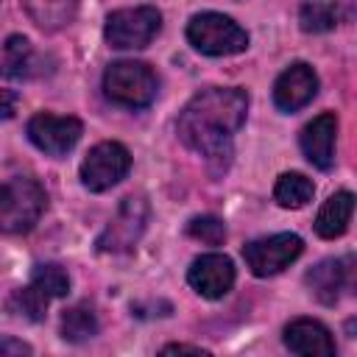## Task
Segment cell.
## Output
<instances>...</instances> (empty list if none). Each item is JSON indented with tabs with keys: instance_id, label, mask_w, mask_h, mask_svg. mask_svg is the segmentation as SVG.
<instances>
[{
	"instance_id": "cell-7",
	"label": "cell",
	"mask_w": 357,
	"mask_h": 357,
	"mask_svg": "<svg viewBox=\"0 0 357 357\" xmlns=\"http://www.w3.org/2000/svg\"><path fill=\"white\" fill-rule=\"evenodd\" d=\"M304 251V243L298 234L293 231H279V234H271V237H259V240H251L245 248H243V259L248 265V271L259 279L265 276H276L282 273L290 262L298 259V254Z\"/></svg>"
},
{
	"instance_id": "cell-3",
	"label": "cell",
	"mask_w": 357,
	"mask_h": 357,
	"mask_svg": "<svg viewBox=\"0 0 357 357\" xmlns=\"http://www.w3.org/2000/svg\"><path fill=\"white\" fill-rule=\"evenodd\" d=\"M187 42L204 56H234L248 47V33L231 17L204 11L187 22Z\"/></svg>"
},
{
	"instance_id": "cell-10",
	"label": "cell",
	"mask_w": 357,
	"mask_h": 357,
	"mask_svg": "<svg viewBox=\"0 0 357 357\" xmlns=\"http://www.w3.org/2000/svg\"><path fill=\"white\" fill-rule=\"evenodd\" d=\"M234 262L226 254H201L187 271L190 287L204 298H223L234 287Z\"/></svg>"
},
{
	"instance_id": "cell-23",
	"label": "cell",
	"mask_w": 357,
	"mask_h": 357,
	"mask_svg": "<svg viewBox=\"0 0 357 357\" xmlns=\"http://www.w3.org/2000/svg\"><path fill=\"white\" fill-rule=\"evenodd\" d=\"M190 237L206 243V245H220L226 240V223L215 215H201V218H192L190 226H187Z\"/></svg>"
},
{
	"instance_id": "cell-4",
	"label": "cell",
	"mask_w": 357,
	"mask_h": 357,
	"mask_svg": "<svg viewBox=\"0 0 357 357\" xmlns=\"http://www.w3.org/2000/svg\"><path fill=\"white\" fill-rule=\"evenodd\" d=\"M156 89H159L156 73L142 61H114L103 73V92L117 106L142 109L153 103Z\"/></svg>"
},
{
	"instance_id": "cell-20",
	"label": "cell",
	"mask_w": 357,
	"mask_h": 357,
	"mask_svg": "<svg viewBox=\"0 0 357 357\" xmlns=\"http://www.w3.org/2000/svg\"><path fill=\"white\" fill-rule=\"evenodd\" d=\"M298 22H301V31H307V33H324L340 22V11L329 0H312V3L301 6Z\"/></svg>"
},
{
	"instance_id": "cell-21",
	"label": "cell",
	"mask_w": 357,
	"mask_h": 357,
	"mask_svg": "<svg viewBox=\"0 0 357 357\" xmlns=\"http://www.w3.org/2000/svg\"><path fill=\"white\" fill-rule=\"evenodd\" d=\"M47 304H50V298L36 284H28V287L14 290V296L8 298V310L14 315L28 318V321H42L47 315Z\"/></svg>"
},
{
	"instance_id": "cell-2",
	"label": "cell",
	"mask_w": 357,
	"mask_h": 357,
	"mask_svg": "<svg viewBox=\"0 0 357 357\" xmlns=\"http://www.w3.org/2000/svg\"><path fill=\"white\" fill-rule=\"evenodd\" d=\"M47 206L45 187L31 176H14L0 184V234L31 231Z\"/></svg>"
},
{
	"instance_id": "cell-15",
	"label": "cell",
	"mask_w": 357,
	"mask_h": 357,
	"mask_svg": "<svg viewBox=\"0 0 357 357\" xmlns=\"http://www.w3.org/2000/svg\"><path fill=\"white\" fill-rule=\"evenodd\" d=\"M307 284L321 304H335L346 287V268L340 259H324L307 273Z\"/></svg>"
},
{
	"instance_id": "cell-13",
	"label": "cell",
	"mask_w": 357,
	"mask_h": 357,
	"mask_svg": "<svg viewBox=\"0 0 357 357\" xmlns=\"http://www.w3.org/2000/svg\"><path fill=\"white\" fill-rule=\"evenodd\" d=\"M284 346L301 357H332L335 337L315 318H296L284 326Z\"/></svg>"
},
{
	"instance_id": "cell-22",
	"label": "cell",
	"mask_w": 357,
	"mask_h": 357,
	"mask_svg": "<svg viewBox=\"0 0 357 357\" xmlns=\"http://www.w3.org/2000/svg\"><path fill=\"white\" fill-rule=\"evenodd\" d=\"M31 284H36L47 298H61L70 293V276L61 265H36L31 273Z\"/></svg>"
},
{
	"instance_id": "cell-6",
	"label": "cell",
	"mask_w": 357,
	"mask_h": 357,
	"mask_svg": "<svg viewBox=\"0 0 357 357\" xmlns=\"http://www.w3.org/2000/svg\"><path fill=\"white\" fill-rule=\"evenodd\" d=\"M131 170V153L123 142L106 139L89 148V153L81 162V184L89 192H103L112 190L117 181H123Z\"/></svg>"
},
{
	"instance_id": "cell-16",
	"label": "cell",
	"mask_w": 357,
	"mask_h": 357,
	"mask_svg": "<svg viewBox=\"0 0 357 357\" xmlns=\"http://www.w3.org/2000/svg\"><path fill=\"white\" fill-rule=\"evenodd\" d=\"M22 6L42 31H59L78 14V0H22Z\"/></svg>"
},
{
	"instance_id": "cell-11",
	"label": "cell",
	"mask_w": 357,
	"mask_h": 357,
	"mask_svg": "<svg viewBox=\"0 0 357 357\" xmlns=\"http://www.w3.org/2000/svg\"><path fill=\"white\" fill-rule=\"evenodd\" d=\"M318 92V75L307 61L290 64L273 84V103L279 112H298L304 109Z\"/></svg>"
},
{
	"instance_id": "cell-1",
	"label": "cell",
	"mask_w": 357,
	"mask_h": 357,
	"mask_svg": "<svg viewBox=\"0 0 357 357\" xmlns=\"http://www.w3.org/2000/svg\"><path fill=\"white\" fill-rule=\"evenodd\" d=\"M248 95L237 86H209L187 100L176 120L178 139L206 159L231 153V137L243 128Z\"/></svg>"
},
{
	"instance_id": "cell-9",
	"label": "cell",
	"mask_w": 357,
	"mask_h": 357,
	"mask_svg": "<svg viewBox=\"0 0 357 357\" xmlns=\"http://www.w3.org/2000/svg\"><path fill=\"white\" fill-rule=\"evenodd\" d=\"M84 126L78 117H59V114H47L39 112L28 120V139L47 156H64L67 151L75 148V142L81 139Z\"/></svg>"
},
{
	"instance_id": "cell-25",
	"label": "cell",
	"mask_w": 357,
	"mask_h": 357,
	"mask_svg": "<svg viewBox=\"0 0 357 357\" xmlns=\"http://www.w3.org/2000/svg\"><path fill=\"white\" fill-rule=\"evenodd\" d=\"M17 109V95L8 89H0V120H11Z\"/></svg>"
},
{
	"instance_id": "cell-12",
	"label": "cell",
	"mask_w": 357,
	"mask_h": 357,
	"mask_svg": "<svg viewBox=\"0 0 357 357\" xmlns=\"http://www.w3.org/2000/svg\"><path fill=\"white\" fill-rule=\"evenodd\" d=\"M298 142H301V151H304L310 165H315L318 170H329L335 165V145H337V117H335V112H324V114L312 117L301 128Z\"/></svg>"
},
{
	"instance_id": "cell-5",
	"label": "cell",
	"mask_w": 357,
	"mask_h": 357,
	"mask_svg": "<svg viewBox=\"0 0 357 357\" xmlns=\"http://www.w3.org/2000/svg\"><path fill=\"white\" fill-rule=\"evenodd\" d=\"M162 28V11L156 6H134L117 8L106 17L103 36L117 50H137L151 45V39Z\"/></svg>"
},
{
	"instance_id": "cell-19",
	"label": "cell",
	"mask_w": 357,
	"mask_h": 357,
	"mask_svg": "<svg viewBox=\"0 0 357 357\" xmlns=\"http://www.w3.org/2000/svg\"><path fill=\"white\" fill-rule=\"evenodd\" d=\"M98 315L89 304H75L61 315V337L70 343H86L98 335Z\"/></svg>"
},
{
	"instance_id": "cell-24",
	"label": "cell",
	"mask_w": 357,
	"mask_h": 357,
	"mask_svg": "<svg viewBox=\"0 0 357 357\" xmlns=\"http://www.w3.org/2000/svg\"><path fill=\"white\" fill-rule=\"evenodd\" d=\"M33 349L17 337H0V354H31Z\"/></svg>"
},
{
	"instance_id": "cell-8",
	"label": "cell",
	"mask_w": 357,
	"mask_h": 357,
	"mask_svg": "<svg viewBox=\"0 0 357 357\" xmlns=\"http://www.w3.org/2000/svg\"><path fill=\"white\" fill-rule=\"evenodd\" d=\"M145 223H148V201L145 198H134V195L123 198L117 215L109 220V226L98 237V248L100 251H112V254L131 251L137 245V240L142 237Z\"/></svg>"
},
{
	"instance_id": "cell-18",
	"label": "cell",
	"mask_w": 357,
	"mask_h": 357,
	"mask_svg": "<svg viewBox=\"0 0 357 357\" xmlns=\"http://www.w3.org/2000/svg\"><path fill=\"white\" fill-rule=\"evenodd\" d=\"M315 184L304 173H282L273 187V201L284 209H301L312 201Z\"/></svg>"
},
{
	"instance_id": "cell-17",
	"label": "cell",
	"mask_w": 357,
	"mask_h": 357,
	"mask_svg": "<svg viewBox=\"0 0 357 357\" xmlns=\"http://www.w3.org/2000/svg\"><path fill=\"white\" fill-rule=\"evenodd\" d=\"M33 67H36V56H33L31 42L20 33L8 36L3 45V56H0V73L8 78H31L36 73Z\"/></svg>"
},
{
	"instance_id": "cell-26",
	"label": "cell",
	"mask_w": 357,
	"mask_h": 357,
	"mask_svg": "<svg viewBox=\"0 0 357 357\" xmlns=\"http://www.w3.org/2000/svg\"><path fill=\"white\" fill-rule=\"evenodd\" d=\"M162 354H209V351L201 346H190V343H167Z\"/></svg>"
},
{
	"instance_id": "cell-14",
	"label": "cell",
	"mask_w": 357,
	"mask_h": 357,
	"mask_svg": "<svg viewBox=\"0 0 357 357\" xmlns=\"http://www.w3.org/2000/svg\"><path fill=\"white\" fill-rule=\"evenodd\" d=\"M351 212H354V195L349 190H340V192L329 195L324 201V206L318 209V215H315V231H318V237H324V240L340 237L349 229Z\"/></svg>"
}]
</instances>
